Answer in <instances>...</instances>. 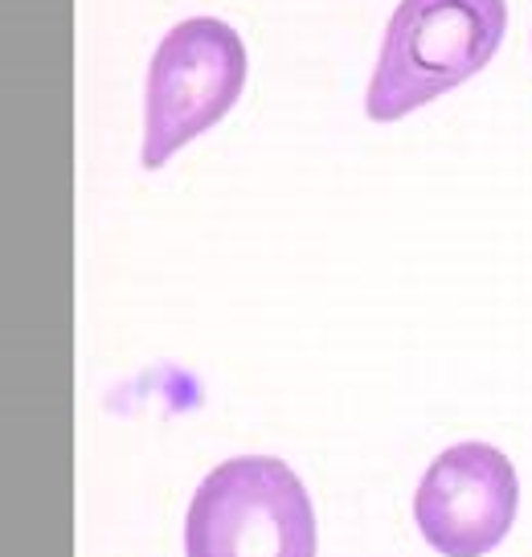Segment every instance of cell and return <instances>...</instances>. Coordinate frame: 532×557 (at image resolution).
Segmentation results:
<instances>
[{
    "label": "cell",
    "mask_w": 532,
    "mask_h": 557,
    "mask_svg": "<svg viewBox=\"0 0 532 557\" xmlns=\"http://www.w3.org/2000/svg\"><path fill=\"white\" fill-rule=\"evenodd\" d=\"M508 0H401L389 17L364 115L394 123L434 103L496 58Z\"/></svg>",
    "instance_id": "6da1fadb"
},
{
    "label": "cell",
    "mask_w": 532,
    "mask_h": 557,
    "mask_svg": "<svg viewBox=\"0 0 532 557\" xmlns=\"http://www.w3.org/2000/svg\"><path fill=\"white\" fill-rule=\"evenodd\" d=\"M185 557H316L308 487L275 455H238L193 492Z\"/></svg>",
    "instance_id": "7a4b0ae2"
},
{
    "label": "cell",
    "mask_w": 532,
    "mask_h": 557,
    "mask_svg": "<svg viewBox=\"0 0 532 557\" xmlns=\"http://www.w3.org/2000/svg\"><path fill=\"white\" fill-rule=\"evenodd\" d=\"M246 87V46L238 29L218 17L181 21L148 70V115H144V169H164L185 144L230 115Z\"/></svg>",
    "instance_id": "3957f363"
},
{
    "label": "cell",
    "mask_w": 532,
    "mask_h": 557,
    "mask_svg": "<svg viewBox=\"0 0 532 557\" xmlns=\"http://www.w3.org/2000/svg\"><path fill=\"white\" fill-rule=\"evenodd\" d=\"M520 484L492 443H459L426 468L413 492L418 533L447 557H483L508 537Z\"/></svg>",
    "instance_id": "277c9868"
}]
</instances>
